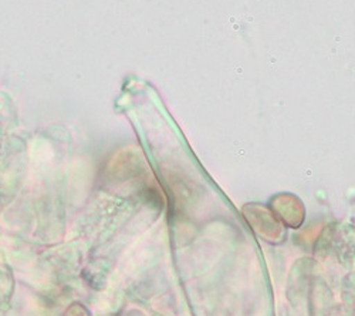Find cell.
<instances>
[{"label": "cell", "mask_w": 355, "mask_h": 316, "mask_svg": "<svg viewBox=\"0 0 355 316\" xmlns=\"http://www.w3.org/2000/svg\"><path fill=\"white\" fill-rule=\"evenodd\" d=\"M64 316H90L87 309L81 303H74L70 309H67Z\"/></svg>", "instance_id": "1"}]
</instances>
